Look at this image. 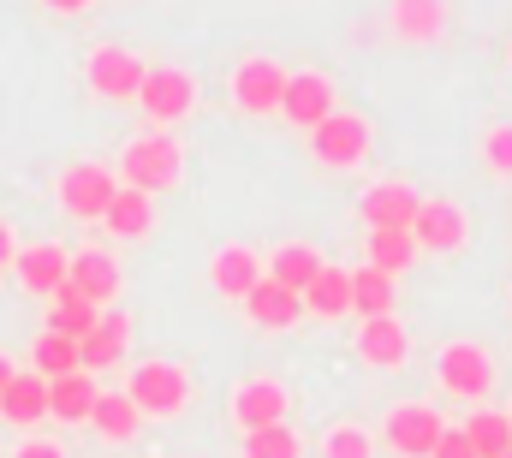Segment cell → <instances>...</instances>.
<instances>
[{"label":"cell","instance_id":"6da1fadb","mask_svg":"<svg viewBox=\"0 0 512 458\" xmlns=\"http://www.w3.org/2000/svg\"><path fill=\"white\" fill-rule=\"evenodd\" d=\"M120 173H126V191H143V197H155V191H173L179 185V143L173 137H137L126 155H120Z\"/></svg>","mask_w":512,"mask_h":458},{"label":"cell","instance_id":"7a4b0ae2","mask_svg":"<svg viewBox=\"0 0 512 458\" xmlns=\"http://www.w3.org/2000/svg\"><path fill=\"white\" fill-rule=\"evenodd\" d=\"M126 399L137 405V417H173V411H185L191 381L179 363H137L126 381Z\"/></svg>","mask_w":512,"mask_h":458},{"label":"cell","instance_id":"3957f363","mask_svg":"<svg viewBox=\"0 0 512 458\" xmlns=\"http://www.w3.org/2000/svg\"><path fill=\"white\" fill-rule=\"evenodd\" d=\"M114 197H120V179H114L108 167H96V161H78V167L60 173V203H66V215H78V221H102Z\"/></svg>","mask_w":512,"mask_h":458},{"label":"cell","instance_id":"277c9868","mask_svg":"<svg viewBox=\"0 0 512 458\" xmlns=\"http://www.w3.org/2000/svg\"><path fill=\"white\" fill-rule=\"evenodd\" d=\"M310 155H316L322 167H358V161L370 155V125L358 114H340V108H334V114L310 131Z\"/></svg>","mask_w":512,"mask_h":458},{"label":"cell","instance_id":"5b68a950","mask_svg":"<svg viewBox=\"0 0 512 458\" xmlns=\"http://www.w3.org/2000/svg\"><path fill=\"white\" fill-rule=\"evenodd\" d=\"M137 108L149 119H185L197 108V84H191V72H179V66H149L143 72V84H137Z\"/></svg>","mask_w":512,"mask_h":458},{"label":"cell","instance_id":"8992f818","mask_svg":"<svg viewBox=\"0 0 512 458\" xmlns=\"http://www.w3.org/2000/svg\"><path fill=\"white\" fill-rule=\"evenodd\" d=\"M441 429H447L441 411H429V405H399V411H387L382 441L399 458H429L435 453V441H441Z\"/></svg>","mask_w":512,"mask_h":458},{"label":"cell","instance_id":"52a82bcc","mask_svg":"<svg viewBox=\"0 0 512 458\" xmlns=\"http://www.w3.org/2000/svg\"><path fill=\"white\" fill-rule=\"evenodd\" d=\"M435 375H441V387L459 393V399H483V393L495 387V363H489L483 345H447L441 363H435Z\"/></svg>","mask_w":512,"mask_h":458},{"label":"cell","instance_id":"ba28073f","mask_svg":"<svg viewBox=\"0 0 512 458\" xmlns=\"http://www.w3.org/2000/svg\"><path fill=\"white\" fill-rule=\"evenodd\" d=\"M364 227L370 232H411L417 221V209H423V197L411 191V185H399V179H387V185H370L364 191Z\"/></svg>","mask_w":512,"mask_h":458},{"label":"cell","instance_id":"9c48e42d","mask_svg":"<svg viewBox=\"0 0 512 458\" xmlns=\"http://www.w3.org/2000/svg\"><path fill=\"white\" fill-rule=\"evenodd\" d=\"M120 280H126V274H120V262H114L108 250H78L72 268H66V286H72L78 298H90L96 310H108V304L120 298Z\"/></svg>","mask_w":512,"mask_h":458},{"label":"cell","instance_id":"30bf717a","mask_svg":"<svg viewBox=\"0 0 512 458\" xmlns=\"http://www.w3.org/2000/svg\"><path fill=\"white\" fill-rule=\"evenodd\" d=\"M280 114L304 131H316L322 119L334 114V84L322 72H286V96H280Z\"/></svg>","mask_w":512,"mask_h":458},{"label":"cell","instance_id":"8fae6325","mask_svg":"<svg viewBox=\"0 0 512 458\" xmlns=\"http://www.w3.org/2000/svg\"><path fill=\"white\" fill-rule=\"evenodd\" d=\"M143 72H149V66H143L131 48H114V42L90 54V90H96V96H108V102H126V96H137Z\"/></svg>","mask_w":512,"mask_h":458},{"label":"cell","instance_id":"7c38bea8","mask_svg":"<svg viewBox=\"0 0 512 458\" xmlns=\"http://www.w3.org/2000/svg\"><path fill=\"white\" fill-rule=\"evenodd\" d=\"M280 96H286V72L280 60H245L233 72V102L245 114H280Z\"/></svg>","mask_w":512,"mask_h":458},{"label":"cell","instance_id":"4fadbf2b","mask_svg":"<svg viewBox=\"0 0 512 458\" xmlns=\"http://www.w3.org/2000/svg\"><path fill=\"white\" fill-rule=\"evenodd\" d=\"M465 232H471L465 227V209L447 203V197H423V209H417V221H411L417 250H459Z\"/></svg>","mask_w":512,"mask_h":458},{"label":"cell","instance_id":"5bb4252c","mask_svg":"<svg viewBox=\"0 0 512 458\" xmlns=\"http://www.w3.org/2000/svg\"><path fill=\"white\" fill-rule=\"evenodd\" d=\"M126 340H131V316L126 310H102V322L78 340V363H84V375L114 369V363L126 357Z\"/></svg>","mask_w":512,"mask_h":458},{"label":"cell","instance_id":"9a60e30c","mask_svg":"<svg viewBox=\"0 0 512 458\" xmlns=\"http://www.w3.org/2000/svg\"><path fill=\"white\" fill-rule=\"evenodd\" d=\"M12 262H18V286L36 292V298H54V292L66 286V268H72V256H66L60 244H30V250H18Z\"/></svg>","mask_w":512,"mask_h":458},{"label":"cell","instance_id":"2e32d148","mask_svg":"<svg viewBox=\"0 0 512 458\" xmlns=\"http://www.w3.org/2000/svg\"><path fill=\"white\" fill-rule=\"evenodd\" d=\"M233 423L251 435V429H268V423H286V387L280 381H245L239 393H233Z\"/></svg>","mask_w":512,"mask_h":458},{"label":"cell","instance_id":"e0dca14e","mask_svg":"<svg viewBox=\"0 0 512 458\" xmlns=\"http://www.w3.org/2000/svg\"><path fill=\"white\" fill-rule=\"evenodd\" d=\"M245 316H251L256 328H292L298 316H304V298L298 292H286L280 280H256L251 292H245Z\"/></svg>","mask_w":512,"mask_h":458},{"label":"cell","instance_id":"ac0fdd59","mask_svg":"<svg viewBox=\"0 0 512 458\" xmlns=\"http://www.w3.org/2000/svg\"><path fill=\"white\" fill-rule=\"evenodd\" d=\"M209 280H215L221 298H245L256 280H262V262H256V250H245V244H227V250H215V262H209Z\"/></svg>","mask_w":512,"mask_h":458},{"label":"cell","instance_id":"d6986e66","mask_svg":"<svg viewBox=\"0 0 512 458\" xmlns=\"http://www.w3.org/2000/svg\"><path fill=\"white\" fill-rule=\"evenodd\" d=\"M0 417H6V423H18V429L42 423V417H48V381H42L36 369H18V375H12V387H6V399H0Z\"/></svg>","mask_w":512,"mask_h":458},{"label":"cell","instance_id":"ffe728a7","mask_svg":"<svg viewBox=\"0 0 512 458\" xmlns=\"http://www.w3.org/2000/svg\"><path fill=\"white\" fill-rule=\"evenodd\" d=\"M405 351H411V340H405V328H399L393 316H376V322L358 328V357L376 363V369H399Z\"/></svg>","mask_w":512,"mask_h":458},{"label":"cell","instance_id":"44dd1931","mask_svg":"<svg viewBox=\"0 0 512 458\" xmlns=\"http://www.w3.org/2000/svg\"><path fill=\"white\" fill-rule=\"evenodd\" d=\"M96 381L78 369V375H60V381H48V417H60V423H90V405H96Z\"/></svg>","mask_w":512,"mask_h":458},{"label":"cell","instance_id":"7402d4cb","mask_svg":"<svg viewBox=\"0 0 512 458\" xmlns=\"http://www.w3.org/2000/svg\"><path fill=\"white\" fill-rule=\"evenodd\" d=\"M96 322H102V310H96L90 298H78L72 286H60V292H54V310H48V328H42V334H60V340H84Z\"/></svg>","mask_w":512,"mask_h":458},{"label":"cell","instance_id":"603a6c76","mask_svg":"<svg viewBox=\"0 0 512 458\" xmlns=\"http://www.w3.org/2000/svg\"><path fill=\"white\" fill-rule=\"evenodd\" d=\"M322 274V250H310V244H280L274 250V262H268V280H280L286 292H298L304 298V286Z\"/></svg>","mask_w":512,"mask_h":458},{"label":"cell","instance_id":"cb8c5ba5","mask_svg":"<svg viewBox=\"0 0 512 458\" xmlns=\"http://www.w3.org/2000/svg\"><path fill=\"white\" fill-rule=\"evenodd\" d=\"M304 310H316V316H328V322H334V316H346V310H352V274L322 262V274L304 286Z\"/></svg>","mask_w":512,"mask_h":458},{"label":"cell","instance_id":"d4e9b609","mask_svg":"<svg viewBox=\"0 0 512 458\" xmlns=\"http://www.w3.org/2000/svg\"><path fill=\"white\" fill-rule=\"evenodd\" d=\"M393 304H399V298H393V274H382V268L364 262V268L352 274V310H358L364 322H376V316H393Z\"/></svg>","mask_w":512,"mask_h":458},{"label":"cell","instance_id":"484cf974","mask_svg":"<svg viewBox=\"0 0 512 458\" xmlns=\"http://www.w3.org/2000/svg\"><path fill=\"white\" fill-rule=\"evenodd\" d=\"M90 429H96L102 441H131V435H137V405H131L126 393H96Z\"/></svg>","mask_w":512,"mask_h":458},{"label":"cell","instance_id":"4316f807","mask_svg":"<svg viewBox=\"0 0 512 458\" xmlns=\"http://www.w3.org/2000/svg\"><path fill=\"white\" fill-rule=\"evenodd\" d=\"M102 221H108L114 238H143V232L155 227V203H149L143 191H126V185H120V197L108 203V215H102Z\"/></svg>","mask_w":512,"mask_h":458},{"label":"cell","instance_id":"83f0119b","mask_svg":"<svg viewBox=\"0 0 512 458\" xmlns=\"http://www.w3.org/2000/svg\"><path fill=\"white\" fill-rule=\"evenodd\" d=\"M465 441L477 447V458H507V453H512V423H507V411H471V423H465Z\"/></svg>","mask_w":512,"mask_h":458},{"label":"cell","instance_id":"f1b7e54d","mask_svg":"<svg viewBox=\"0 0 512 458\" xmlns=\"http://www.w3.org/2000/svg\"><path fill=\"white\" fill-rule=\"evenodd\" d=\"M393 24H399V36H411V42H429V36H441L447 6H441V0H393Z\"/></svg>","mask_w":512,"mask_h":458},{"label":"cell","instance_id":"f546056e","mask_svg":"<svg viewBox=\"0 0 512 458\" xmlns=\"http://www.w3.org/2000/svg\"><path fill=\"white\" fill-rule=\"evenodd\" d=\"M30 357H36V375L42 381H60V375H78L84 363H78V340H60V334H42V340L30 345Z\"/></svg>","mask_w":512,"mask_h":458},{"label":"cell","instance_id":"4dcf8cb0","mask_svg":"<svg viewBox=\"0 0 512 458\" xmlns=\"http://www.w3.org/2000/svg\"><path fill=\"white\" fill-rule=\"evenodd\" d=\"M411 262H417V238H411V232H370V268L405 274Z\"/></svg>","mask_w":512,"mask_h":458},{"label":"cell","instance_id":"1f68e13d","mask_svg":"<svg viewBox=\"0 0 512 458\" xmlns=\"http://www.w3.org/2000/svg\"><path fill=\"white\" fill-rule=\"evenodd\" d=\"M298 435L286 429V423H268V429H251L245 435V458H298Z\"/></svg>","mask_w":512,"mask_h":458},{"label":"cell","instance_id":"d6a6232c","mask_svg":"<svg viewBox=\"0 0 512 458\" xmlns=\"http://www.w3.org/2000/svg\"><path fill=\"white\" fill-rule=\"evenodd\" d=\"M376 453V441L364 435V429H352V423H340L328 441H322V458H370Z\"/></svg>","mask_w":512,"mask_h":458},{"label":"cell","instance_id":"836d02e7","mask_svg":"<svg viewBox=\"0 0 512 458\" xmlns=\"http://www.w3.org/2000/svg\"><path fill=\"white\" fill-rule=\"evenodd\" d=\"M483 155H489V167H495V173H512V125H495V131H489Z\"/></svg>","mask_w":512,"mask_h":458},{"label":"cell","instance_id":"e575fe53","mask_svg":"<svg viewBox=\"0 0 512 458\" xmlns=\"http://www.w3.org/2000/svg\"><path fill=\"white\" fill-rule=\"evenodd\" d=\"M429 458H477V447L465 441V429H441V441H435Z\"/></svg>","mask_w":512,"mask_h":458},{"label":"cell","instance_id":"d590c367","mask_svg":"<svg viewBox=\"0 0 512 458\" xmlns=\"http://www.w3.org/2000/svg\"><path fill=\"white\" fill-rule=\"evenodd\" d=\"M18 458H66V453H60L54 441H24V447H18Z\"/></svg>","mask_w":512,"mask_h":458},{"label":"cell","instance_id":"8d00e7d4","mask_svg":"<svg viewBox=\"0 0 512 458\" xmlns=\"http://www.w3.org/2000/svg\"><path fill=\"white\" fill-rule=\"evenodd\" d=\"M42 6H54V12H84L90 0H42Z\"/></svg>","mask_w":512,"mask_h":458},{"label":"cell","instance_id":"74e56055","mask_svg":"<svg viewBox=\"0 0 512 458\" xmlns=\"http://www.w3.org/2000/svg\"><path fill=\"white\" fill-rule=\"evenodd\" d=\"M12 256H18V250H12V232L0 227V268H6V262H12Z\"/></svg>","mask_w":512,"mask_h":458},{"label":"cell","instance_id":"f35d334b","mask_svg":"<svg viewBox=\"0 0 512 458\" xmlns=\"http://www.w3.org/2000/svg\"><path fill=\"white\" fill-rule=\"evenodd\" d=\"M12 375H18V369H12V363L0 357V399H6V387H12Z\"/></svg>","mask_w":512,"mask_h":458},{"label":"cell","instance_id":"ab89813d","mask_svg":"<svg viewBox=\"0 0 512 458\" xmlns=\"http://www.w3.org/2000/svg\"><path fill=\"white\" fill-rule=\"evenodd\" d=\"M507 423H512V417H507Z\"/></svg>","mask_w":512,"mask_h":458},{"label":"cell","instance_id":"60d3db41","mask_svg":"<svg viewBox=\"0 0 512 458\" xmlns=\"http://www.w3.org/2000/svg\"><path fill=\"white\" fill-rule=\"evenodd\" d=\"M507 458H512V453H507Z\"/></svg>","mask_w":512,"mask_h":458}]
</instances>
